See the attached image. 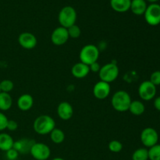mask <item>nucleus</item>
<instances>
[{
  "mask_svg": "<svg viewBox=\"0 0 160 160\" xmlns=\"http://www.w3.org/2000/svg\"><path fill=\"white\" fill-rule=\"evenodd\" d=\"M56 128V121L48 115H41L34 120L33 129L34 132L40 135H46L51 133Z\"/></svg>",
  "mask_w": 160,
  "mask_h": 160,
  "instance_id": "obj_1",
  "label": "nucleus"
},
{
  "mask_svg": "<svg viewBox=\"0 0 160 160\" xmlns=\"http://www.w3.org/2000/svg\"><path fill=\"white\" fill-rule=\"evenodd\" d=\"M131 101V97L128 92L123 90H119L112 95L111 105L117 112H127L129 109Z\"/></svg>",
  "mask_w": 160,
  "mask_h": 160,
  "instance_id": "obj_2",
  "label": "nucleus"
},
{
  "mask_svg": "<svg viewBox=\"0 0 160 160\" xmlns=\"http://www.w3.org/2000/svg\"><path fill=\"white\" fill-rule=\"evenodd\" d=\"M99 49L98 47L92 44H88L81 49L79 53L80 61L88 66L98 62L99 58Z\"/></svg>",
  "mask_w": 160,
  "mask_h": 160,
  "instance_id": "obj_3",
  "label": "nucleus"
},
{
  "mask_svg": "<svg viewBox=\"0 0 160 160\" xmlns=\"http://www.w3.org/2000/svg\"><path fill=\"white\" fill-rule=\"evenodd\" d=\"M77 12L73 6H64L59 11L58 16V20L61 27L65 28H70L72 25L75 24L77 21Z\"/></svg>",
  "mask_w": 160,
  "mask_h": 160,
  "instance_id": "obj_4",
  "label": "nucleus"
},
{
  "mask_svg": "<svg viewBox=\"0 0 160 160\" xmlns=\"http://www.w3.org/2000/svg\"><path fill=\"white\" fill-rule=\"evenodd\" d=\"M120 70L118 66L114 62H109L101 67V69L98 72V76L100 81L110 84L117 79Z\"/></svg>",
  "mask_w": 160,
  "mask_h": 160,
  "instance_id": "obj_5",
  "label": "nucleus"
},
{
  "mask_svg": "<svg viewBox=\"0 0 160 160\" xmlns=\"http://www.w3.org/2000/svg\"><path fill=\"white\" fill-rule=\"evenodd\" d=\"M145 20L151 26H157L160 23V5L151 3L147 6L145 13Z\"/></svg>",
  "mask_w": 160,
  "mask_h": 160,
  "instance_id": "obj_6",
  "label": "nucleus"
},
{
  "mask_svg": "<svg viewBox=\"0 0 160 160\" xmlns=\"http://www.w3.org/2000/svg\"><path fill=\"white\" fill-rule=\"evenodd\" d=\"M141 142L145 148H152L157 145L159 141V134L152 128H146L141 133Z\"/></svg>",
  "mask_w": 160,
  "mask_h": 160,
  "instance_id": "obj_7",
  "label": "nucleus"
},
{
  "mask_svg": "<svg viewBox=\"0 0 160 160\" xmlns=\"http://www.w3.org/2000/svg\"><path fill=\"white\" fill-rule=\"evenodd\" d=\"M30 154L34 160H47L51 156V149L46 144L35 142L31 148Z\"/></svg>",
  "mask_w": 160,
  "mask_h": 160,
  "instance_id": "obj_8",
  "label": "nucleus"
},
{
  "mask_svg": "<svg viewBox=\"0 0 160 160\" xmlns=\"http://www.w3.org/2000/svg\"><path fill=\"white\" fill-rule=\"evenodd\" d=\"M138 95L143 101H150L156 96V86L152 84L149 81H143L139 85Z\"/></svg>",
  "mask_w": 160,
  "mask_h": 160,
  "instance_id": "obj_9",
  "label": "nucleus"
},
{
  "mask_svg": "<svg viewBox=\"0 0 160 160\" xmlns=\"http://www.w3.org/2000/svg\"><path fill=\"white\" fill-rule=\"evenodd\" d=\"M69 38L70 37H69L67 29L63 27H58L52 32L51 42L53 45H57V46L63 45L64 44L67 43Z\"/></svg>",
  "mask_w": 160,
  "mask_h": 160,
  "instance_id": "obj_10",
  "label": "nucleus"
},
{
  "mask_svg": "<svg viewBox=\"0 0 160 160\" xmlns=\"http://www.w3.org/2000/svg\"><path fill=\"white\" fill-rule=\"evenodd\" d=\"M111 88L109 83L104 82V81H99L94 85L93 95L97 99L103 100L107 98L110 95Z\"/></svg>",
  "mask_w": 160,
  "mask_h": 160,
  "instance_id": "obj_11",
  "label": "nucleus"
},
{
  "mask_svg": "<svg viewBox=\"0 0 160 160\" xmlns=\"http://www.w3.org/2000/svg\"><path fill=\"white\" fill-rule=\"evenodd\" d=\"M18 42L22 48L25 49H33L37 45L38 40L34 34L31 32H23L19 35Z\"/></svg>",
  "mask_w": 160,
  "mask_h": 160,
  "instance_id": "obj_12",
  "label": "nucleus"
},
{
  "mask_svg": "<svg viewBox=\"0 0 160 160\" xmlns=\"http://www.w3.org/2000/svg\"><path fill=\"white\" fill-rule=\"evenodd\" d=\"M35 141L33 139L24 138L19 139L17 141H14L13 144V148L18 152L19 154H28L31 152V148H32L33 145L35 143Z\"/></svg>",
  "mask_w": 160,
  "mask_h": 160,
  "instance_id": "obj_13",
  "label": "nucleus"
},
{
  "mask_svg": "<svg viewBox=\"0 0 160 160\" xmlns=\"http://www.w3.org/2000/svg\"><path fill=\"white\" fill-rule=\"evenodd\" d=\"M57 114L61 120H70L73 115V106L68 102H62L57 106Z\"/></svg>",
  "mask_w": 160,
  "mask_h": 160,
  "instance_id": "obj_14",
  "label": "nucleus"
},
{
  "mask_svg": "<svg viewBox=\"0 0 160 160\" xmlns=\"http://www.w3.org/2000/svg\"><path fill=\"white\" fill-rule=\"evenodd\" d=\"M90 73L89 66L79 62L75 63L71 68V74L78 79H82L86 78Z\"/></svg>",
  "mask_w": 160,
  "mask_h": 160,
  "instance_id": "obj_15",
  "label": "nucleus"
},
{
  "mask_svg": "<svg viewBox=\"0 0 160 160\" xmlns=\"http://www.w3.org/2000/svg\"><path fill=\"white\" fill-rule=\"evenodd\" d=\"M34 106V98L30 94H23L17 99V107L21 111H28Z\"/></svg>",
  "mask_w": 160,
  "mask_h": 160,
  "instance_id": "obj_16",
  "label": "nucleus"
},
{
  "mask_svg": "<svg viewBox=\"0 0 160 160\" xmlns=\"http://www.w3.org/2000/svg\"><path fill=\"white\" fill-rule=\"evenodd\" d=\"M131 0H110V6L117 12H126L130 10Z\"/></svg>",
  "mask_w": 160,
  "mask_h": 160,
  "instance_id": "obj_17",
  "label": "nucleus"
},
{
  "mask_svg": "<svg viewBox=\"0 0 160 160\" xmlns=\"http://www.w3.org/2000/svg\"><path fill=\"white\" fill-rule=\"evenodd\" d=\"M147 6H148L145 0H131L130 9L134 15L141 16L144 15Z\"/></svg>",
  "mask_w": 160,
  "mask_h": 160,
  "instance_id": "obj_18",
  "label": "nucleus"
},
{
  "mask_svg": "<svg viewBox=\"0 0 160 160\" xmlns=\"http://www.w3.org/2000/svg\"><path fill=\"white\" fill-rule=\"evenodd\" d=\"M14 140L7 133H0V150L2 152H7L8 150L13 148Z\"/></svg>",
  "mask_w": 160,
  "mask_h": 160,
  "instance_id": "obj_19",
  "label": "nucleus"
},
{
  "mask_svg": "<svg viewBox=\"0 0 160 160\" xmlns=\"http://www.w3.org/2000/svg\"><path fill=\"white\" fill-rule=\"evenodd\" d=\"M12 98L9 93L0 92V111H7L12 107Z\"/></svg>",
  "mask_w": 160,
  "mask_h": 160,
  "instance_id": "obj_20",
  "label": "nucleus"
},
{
  "mask_svg": "<svg viewBox=\"0 0 160 160\" xmlns=\"http://www.w3.org/2000/svg\"><path fill=\"white\" fill-rule=\"evenodd\" d=\"M128 110L133 115L141 116L145 112V106L142 101L134 100V101H131V103L130 105V107Z\"/></svg>",
  "mask_w": 160,
  "mask_h": 160,
  "instance_id": "obj_21",
  "label": "nucleus"
},
{
  "mask_svg": "<svg viewBox=\"0 0 160 160\" xmlns=\"http://www.w3.org/2000/svg\"><path fill=\"white\" fill-rule=\"evenodd\" d=\"M50 139L53 143L56 144V145H59V144L62 143L65 140V134L63 131L59 128H55L51 133L49 134Z\"/></svg>",
  "mask_w": 160,
  "mask_h": 160,
  "instance_id": "obj_22",
  "label": "nucleus"
},
{
  "mask_svg": "<svg viewBox=\"0 0 160 160\" xmlns=\"http://www.w3.org/2000/svg\"><path fill=\"white\" fill-rule=\"evenodd\" d=\"M132 160H148V149L139 148L132 154Z\"/></svg>",
  "mask_w": 160,
  "mask_h": 160,
  "instance_id": "obj_23",
  "label": "nucleus"
},
{
  "mask_svg": "<svg viewBox=\"0 0 160 160\" xmlns=\"http://www.w3.org/2000/svg\"><path fill=\"white\" fill-rule=\"evenodd\" d=\"M148 159L160 160V145H154L148 149Z\"/></svg>",
  "mask_w": 160,
  "mask_h": 160,
  "instance_id": "obj_24",
  "label": "nucleus"
},
{
  "mask_svg": "<svg viewBox=\"0 0 160 160\" xmlns=\"http://www.w3.org/2000/svg\"><path fill=\"white\" fill-rule=\"evenodd\" d=\"M14 88V84L10 80H2L0 81V90L2 92H6V93H9L12 92Z\"/></svg>",
  "mask_w": 160,
  "mask_h": 160,
  "instance_id": "obj_25",
  "label": "nucleus"
},
{
  "mask_svg": "<svg viewBox=\"0 0 160 160\" xmlns=\"http://www.w3.org/2000/svg\"><path fill=\"white\" fill-rule=\"evenodd\" d=\"M108 148L110 152L113 153L120 152L123 149V144L117 140H112L108 145Z\"/></svg>",
  "mask_w": 160,
  "mask_h": 160,
  "instance_id": "obj_26",
  "label": "nucleus"
},
{
  "mask_svg": "<svg viewBox=\"0 0 160 160\" xmlns=\"http://www.w3.org/2000/svg\"><path fill=\"white\" fill-rule=\"evenodd\" d=\"M67 31H68V34H69V37L70 38H78L81 36V28H79V26L75 23V24L72 25L70 26V28H67Z\"/></svg>",
  "mask_w": 160,
  "mask_h": 160,
  "instance_id": "obj_27",
  "label": "nucleus"
},
{
  "mask_svg": "<svg viewBox=\"0 0 160 160\" xmlns=\"http://www.w3.org/2000/svg\"><path fill=\"white\" fill-rule=\"evenodd\" d=\"M150 82L152 84H154L155 86L160 85V71L159 70H156V71L153 72L150 76Z\"/></svg>",
  "mask_w": 160,
  "mask_h": 160,
  "instance_id": "obj_28",
  "label": "nucleus"
},
{
  "mask_svg": "<svg viewBox=\"0 0 160 160\" xmlns=\"http://www.w3.org/2000/svg\"><path fill=\"white\" fill-rule=\"evenodd\" d=\"M6 156L8 160H17L19 153L17 150H15L12 148L11 149L8 150L7 152H6Z\"/></svg>",
  "mask_w": 160,
  "mask_h": 160,
  "instance_id": "obj_29",
  "label": "nucleus"
},
{
  "mask_svg": "<svg viewBox=\"0 0 160 160\" xmlns=\"http://www.w3.org/2000/svg\"><path fill=\"white\" fill-rule=\"evenodd\" d=\"M9 119L2 112H0V131H2L6 129L7 123Z\"/></svg>",
  "mask_w": 160,
  "mask_h": 160,
  "instance_id": "obj_30",
  "label": "nucleus"
},
{
  "mask_svg": "<svg viewBox=\"0 0 160 160\" xmlns=\"http://www.w3.org/2000/svg\"><path fill=\"white\" fill-rule=\"evenodd\" d=\"M18 128V123L16 120H9L7 123V126H6V129L9 130V131H17Z\"/></svg>",
  "mask_w": 160,
  "mask_h": 160,
  "instance_id": "obj_31",
  "label": "nucleus"
},
{
  "mask_svg": "<svg viewBox=\"0 0 160 160\" xmlns=\"http://www.w3.org/2000/svg\"><path fill=\"white\" fill-rule=\"evenodd\" d=\"M89 69H90V72L92 71L93 73H98L100 69H101V66L98 62H95L89 66Z\"/></svg>",
  "mask_w": 160,
  "mask_h": 160,
  "instance_id": "obj_32",
  "label": "nucleus"
},
{
  "mask_svg": "<svg viewBox=\"0 0 160 160\" xmlns=\"http://www.w3.org/2000/svg\"><path fill=\"white\" fill-rule=\"evenodd\" d=\"M153 105H154V107L156 108V109H157L158 111H160V96L155 98Z\"/></svg>",
  "mask_w": 160,
  "mask_h": 160,
  "instance_id": "obj_33",
  "label": "nucleus"
},
{
  "mask_svg": "<svg viewBox=\"0 0 160 160\" xmlns=\"http://www.w3.org/2000/svg\"><path fill=\"white\" fill-rule=\"evenodd\" d=\"M145 1H148L151 3H156V2H158L159 0H145Z\"/></svg>",
  "mask_w": 160,
  "mask_h": 160,
  "instance_id": "obj_34",
  "label": "nucleus"
},
{
  "mask_svg": "<svg viewBox=\"0 0 160 160\" xmlns=\"http://www.w3.org/2000/svg\"><path fill=\"white\" fill-rule=\"evenodd\" d=\"M52 160H65V159H62V158H61V157H56V158H54V159H52Z\"/></svg>",
  "mask_w": 160,
  "mask_h": 160,
  "instance_id": "obj_35",
  "label": "nucleus"
},
{
  "mask_svg": "<svg viewBox=\"0 0 160 160\" xmlns=\"http://www.w3.org/2000/svg\"><path fill=\"white\" fill-rule=\"evenodd\" d=\"M0 92H1V90H0Z\"/></svg>",
  "mask_w": 160,
  "mask_h": 160,
  "instance_id": "obj_36",
  "label": "nucleus"
}]
</instances>
